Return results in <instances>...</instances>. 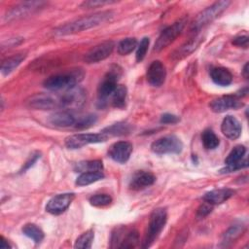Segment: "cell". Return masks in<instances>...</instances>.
I'll use <instances>...</instances> for the list:
<instances>
[{
    "instance_id": "1",
    "label": "cell",
    "mask_w": 249,
    "mask_h": 249,
    "mask_svg": "<svg viewBox=\"0 0 249 249\" xmlns=\"http://www.w3.org/2000/svg\"><path fill=\"white\" fill-rule=\"evenodd\" d=\"M114 17V13L112 11H102L92 15H89L83 18H80L74 21L63 24L53 30V33L57 36H64L69 34H74L78 32H82L84 30H88L89 28L98 26L108 20H110Z\"/></svg>"
},
{
    "instance_id": "2",
    "label": "cell",
    "mask_w": 249,
    "mask_h": 249,
    "mask_svg": "<svg viewBox=\"0 0 249 249\" xmlns=\"http://www.w3.org/2000/svg\"><path fill=\"white\" fill-rule=\"evenodd\" d=\"M85 76V72L78 68L72 69L63 73L50 76L44 81V87L49 90H66L76 87Z\"/></svg>"
},
{
    "instance_id": "3",
    "label": "cell",
    "mask_w": 249,
    "mask_h": 249,
    "mask_svg": "<svg viewBox=\"0 0 249 249\" xmlns=\"http://www.w3.org/2000/svg\"><path fill=\"white\" fill-rule=\"evenodd\" d=\"M167 221V213L164 208H156L150 215L148 229L143 240L142 247L148 248L161 232Z\"/></svg>"
},
{
    "instance_id": "4",
    "label": "cell",
    "mask_w": 249,
    "mask_h": 249,
    "mask_svg": "<svg viewBox=\"0 0 249 249\" xmlns=\"http://www.w3.org/2000/svg\"><path fill=\"white\" fill-rule=\"evenodd\" d=\"M231 4L230 1H218L212 4L211 6L207 7L205 10H203L201 13L197 15V17L195 18L191 31H198L206 24L213 21L215 18H217L225 10H227L228 6Z\"/></svg>"
},
{
    "instance_id": "5",
    "label": "cell",
    "mask_w": 249,
    "mask_h": 249,
    "mask_svg": "<svg viewBox=\"0 0 249 249\" xmlns=\"http://www.w3.org/2000/svg\"><path fill=\"white\" fill-rule=\"evenodd\" d=\"M120 70L116 67L110 69L103 77L97 88V99L100 105H104L109 96H111L117 88V83L120 77Z\"/></svg>"
},
{
    "instance_id": "6",
    "label": "cell",
    "mask_w": 249,
    "mask_h": 249,
    "mask_svg": "<svg viewBox=\"0 0 249 249\" xmlns=\"http://www.w3.org/2000/svg\"><path fill=\"white\" fill-rule=\"evenodd\" d=\"M183 149L182 141L175 135L162 136L151 144V150L155 154H179Z\"/></svg>"
},
{
    "instance_id": "7",
    "label": "cell",
    "mask_w": 249,
    "mask_h": 249,
    "mask_svg": "<svg viewBox=\"0 0 249 249\" xmlns=\"http://www.w3.org/2000/svg\"><path fill=\"white\" fill-rule=\"evenodd\" d=\"M108 136L103 132L100 133H78L65 138V146L68 149H79L89 144L100 143L106 141Z\"/></svg>"
},
{
    "instance_id": "8",
    "label": "cell",
    "mask_w": 249,
    "mask_h": 249,
    "mask_svg": "<svg viewBox=\"0 0 249 249\" xmlns=\"http://www.w3.org/2000/svg\"><path fill=\"white\" fill-rule=\"evenodd\" d=\"M184 26H185V21L179 20L167 26L166 28H164L155 43L154 51L160 52L164 48H166L167 46H169L171 43H173L175 39L182 33Z\"/></svg>"
},
{
    "instance_id": "9",
    "label": "cell",
    "mask_w": 249,
    "mask_h": 249,
    "mask_svg": "<svg viewBox=\"0 0 249 249\" xmlns=\"http://www.w3.org/2000/svg\"><path fill=\"white\" fill-rule=\"evenodd\" d=\"M58 96L60 107L64 109L79 108L85 103L86 100L85 90L78 86L64 90V92Z\"/></svg>"
},
{
    "instance_id": "10",
    "label": "cell",
    "mask_w": 249,
    "mask_h": 249,
    "mask_svg": "<svg viewBox=\"0 0 249 249\" xmlns=\"http://www.w3.org/2000/svg\"><path fill=\"white\" fill-rule=\"evenodd\" d=\"M26 104L36 110H50L60 107L59 96L49 93H36L26 100Z\"/></svg>"
},
{
    "instance_id": "11",
    "label": "cell",
    "mask_w": 249,
    "mask_h": 249,
    "mask_svg": "<svg viewBox=\"0 0 249 249\" xmlns=\"http://www.w3.org/2000/svg\"><path fill=\"white\" fill-rule=\"evenodd\" d=\"M246 153V148L243 145H237L235 146L228 155V157L225 160L226 167L221 170V173H228L232 172L237 169H241L243 167H247V160H244L241 161L242 158L244 157Z\"/></svg>"
},
{
    "instance_id": "12",
    "label": "cell",
    "mask_w": 249,
    "mask_h": 249,
    "mask_svg": "<svg viewBox=\"0 0 249 249\" xmlns=\"http://www.w3.org/2000/svg\"><path fill=\"white\" fill-rule=\"evenodd\" d=\"M115 43L112 40H107L92 47L85 55L87 63H96L107 58L113 52Z\"/></svg>"
},
{
    "instance_id": "13",
    "label": "cell",
    "mask_w": 249,
    "mask_h": 249,
    "mask_svg": "<svg viewBox=\"0 0 249 249\" xmlns=\"http://www.w3.org/2000/svg\"><path fill=\"white\" fill-rule=\"evenodd\" d=\"M45 5V2L42 1H28L22 2L15 7H13L7 14L5 15V19L7 21L18 19L23 18L29 14L36 12L37 10L41 9Z\"/></svg>"
},
{
    "instance_id": "14",
    "label": "cell",
    "mask_w": 249,
    "mask_h": 249,
    "mask_svg": "<svg viewBox=\"0 0 249 249\" xmlns=\"http://www.w3.org/2000/svg\"><path fill=\"white\" fill-rule=\"evenodd\" d=\"M75 195L73 193H64L56 195L47 202L46 211L53 215H59L69 207Z\"/></svg>"
},
{
    "instance_id": "15",
    "label": "cell",
    "mask_w": 249,
    "mask_h": 249,
    "mask_svg": "<svg viewBox=\"0 0 249 249\" xmlns=\"http://www.w3.org/2000/svg\"><path fill=\"white\" fill-rule=\"evenodd\" d=\"M132 153V145L127 141H118L112 144L108 150L109 157L119 162L125 163Z\"/></svg>"
},
{
    "instance_id": "16",
    "label": "cell",
    "mask_w": 249,
    "mask_h": 249,
    "mask_svg": "<svg viewBox=\"0 0 249 249\" xmlns=\"http://www.w3.org/2000/svg\"><path fill=\"white\" fill-rule=\"evenodd\" d=\"M243 103L235 95H224L212 100L209 104L210 109L215 113H223L230 109H238Z\"/></svg>"
},
{
    "instance_id": "17",
    "label": "cell",
    "mask_w": 249,
    "mask_h": 249,
    "mask_svg": "<svg viewBox=\"0 0 249 249\" xmlns=\"http://www.w3.org/2000/svg\"><path fill=\"white\" fill-rule=\"evenodd\" d=\"M165 66L160 60L153 61L147 70V81L153 87H160L165 80Z\"/></svg>"
},
{
    "instance_id": "18",
    "label": "cell",
    "mask_w": 249,
    "mask_h": 249,
    "mask_svg": "<svg viewBox=\"0 0 249 249\" xmlns=\"http://www.w3.org/2000/svg\"><path fill=\"white\" fill-rule=\"evenodd\" d=\"M221 130L227 138L235 140L240 136L242 127L239 121L235 117L229 115L223 119Z\"/></svg>"
},
{
    "instance_id": "19",
    "label": "cell",
    "mask_w": 249,
    "mask_h": 249,
    "mask_svg": "<svg viewBox=\"0 0 249 249\" xmlns=\"http://www.w3.org/2000/svg\"><path fill=\"white\" fill-rule=\"evenodd\" d=\"M156 181V177L149 171H137L130 179L129 188L134 191H139L153 185Z\"/></svg>"
},
{
    "instance_id": "20",
    "label": "cell",
    "mask_w": 249,
    "mask_h": 249,
    "mask_svg": "<svg viewBox=\"0 0 249 249\" xmlns=\"http://www.w3.org/2000/svg\"><path fill=\"white\" fill-rule=\"evenodd\" d=\"M234 194V191L229 188H221V189H215L212 191L207 192L203 196V200L210 203L211 205H217L225 202L230 197H231Z\"/></svg>"
},
{
    "instance_id": "21",
    "label": "cell",
    "mask_w": 249,
    "mask_h": 249,
    "mask_svg": "<svg viewBox=\"0 0 249 249\" xmlns=\"http://www.w3.org/2000/svg\"><path fill=\"white\" fill-rule=\"evenodd\" d=\"M203 36L201 34H197L191 38L188 42L183 44L174 53H173V58L175 59H182L188 55H190L194 51L197 49V47L201 44L203 41Z\"/></svg>"
},
{
    "instance_id": "22",
    "label": "cell",
    "mask_w": 249,
    "mask_h": 249,
    "mask_svg": "<svg viewBox=\"0 0 249 249\" xmlns=\"http://www.w3.org/2000/svg\"><path fill=\"white\" fill-rule=\"evenodd\" d=\"M49 122L57 127H69L75 125L76 119L70 112L64 110L52 114L49 118Z\"/></svg>"
},
{
    "instance_id": "23",
    "label": "cell",
    "mask_w": 249,
    "mask_h": 249,
    "mask_svg": "<svg viewBox=\"0 0 249 249\" xmlns=\"http://www.w3.org/2000/svg\"><path fill=\"white\" fill-rule=\"evenodd\" d=\"M212 81L218 86H229L232 82V75L225 67H214L210 70Z\"/></svg>"
},
{
    "instance_id": "24",
    "label": "cell",
    "mask_w": 249,
    "mask_h": 249,
    "mask_svg": "<svg viewBox=\"0 0 249 249\" xmlns=\"http://www.w3.org/2000/svg\"><path fill=\"white\" fill-rule=\"evenodd\" d=\"M111 96H112L111 105L113 107L119 108V109H123L125 107L126 97H127V89L125 86L118 85Z\"/></svg>"
},
{
    "instance_id": "25",
    "label": "cell",
    "mask_w": 249,
    "mask_h": 249,
    "mask_svg": "<svg viewBox=\"0 0 249 249\" xmlns=\"http://www.w3.org/2000/svg\"><path fill=\"white\" fill-rule=\"evenodd\" d=\"M104 178V174L101 170H96V171H87L81 173L77 179H76V185L77 186H87L91 183H94L96 181H99Z\"/></svg>"
},
{
    "instance_id": "26",
    "label": "cell",
    "mask_w": 249,
    "mask_h": 249,
    "mask_svg": "<svg viewBox=\"0 0 249 249\" xmlns=\"http://www.w3.org/2000/svg\"><path fill=\"white\" fill-rule=\"evenodd\" d=\"M245 227L242 224H234L231 227H230L222 237V243L223 245L227 246L230 243L234 242L244 231Z\"/></svg>"
},
{
    "instance_id": "27",
    "label": "cell",
    "mask_w": 249,
    "mask_h": 249,
    "mask_svg": "<svg viewBox=\"0 0 249 249\" xmlns=\"http://www.w3.org/2000/svg\"><path fill=\"white\" fill-rule=\"evenodd\" d=\"M25 56L26 55L24 53H18V54H15L13 56L6 58L1 64V69H0L1 73L3 75L10 74L22 62V60L25 58Z\"/></svg>"
},
{
    "instance_id": "28",
    "label": "cell",
    "mask_w": 249,
    "mask_h": 249,
    "mask_svg": "<svg viewBox=\"0 0 249 249\" xmlns=\"http://www.w3.org/2000/svg\"><path fill=\"white\" fill-rule=\"evenodd\" d=\"M130 131H131V125L126 123H117L102 130V132L107 136L125 135V134H128Z\"/></svg>"
},
{
    "instance_id": "29",
    "label": "cell",
    "mask_w": 249,
    "mask_h": 249,
    "mask_svg": "<svg viewBox=\"0 0 249 249\" xmlns=\"http://www.w3.org/2000/svg\"><path fill=\"white\" fill-rule=\"evenodd\" d=\"M103 169V163L99 160H83L78 163H76L74 170L76 172H87V171H96V170H102Z\"/></svg>"
},
{
    "instance_id": "30",
    "label": "cell",
    "mask_w": 249,
    "mask_h": 249,
    "mask_svg": "<svg viewBox=\"0 0 249 249\" xmlns=\"http://www.w3.org/2000/svg\"><path fill=\"white\" fill-rule=\"evenodd\" d=\"M22 232L27 237L31 238L34 242L40 243L44 238L43 231L35 224H26L22 228Z\"/></svg>"
},
{
    "instance_id": "31",
    "label": "cell",
    "mask_w": 249,
    "mask_h": 249,
    "mask_svg": "<svg viewBox=\"0 0 249 249\" xmlns=\"http://www.w3.org/2000/svg\"><path fill=\"white\" fill-rule=\"evenodd\" d=\"M201 140H202L203 146L208 150H214L220 144V140L218 136L210 128H206L205 130H203L201 134Z\"/></svg>"
},
{
    "instance_id": "32",
    "label": "cell",
    "mask_w": 249,
    "mask_h": 249,
    "mask_svg": "<svg viewBox=\"0 0 249 249\" xmlns=\"http://www.w3.org/2000/svg\"><path fill=\"white\" fill-rule=\"evenodd\" d=\"M139 242V234L136 230H131L125 231L124 234L122 241L119 245V248H134L138 245Z\"/></svg>"
},
{
    "instance_id": "33",
    "label": "cell",
    "mask_w": 249,
    "mask_h": 249,
    "mask_svg": "<svg viewBox=\"0 0 249 249\" xmlns=\"http://www.w3.org/2000/svg\"><path fill=\"white\" fill-rule=\"evenodd\" d=\"M94 238V232L92 230H89L86 232L82 233L75 241L74 247L81 249H89L91 248V244Z\"/></svg>"
},
{
    "instance_id": "34",
    "label": "cell",
    "mask_w": 249,
    "mask_h": 249,
    "mask_svg": "<svg viewBox=\"0 0 249 249\" xmlns=\"http://www.w3.org/2000/svg\"><path fill=\"white\" fill-rule=\"evenodd\" d=\"M137 47V41L135 38H125L119 42L117 51L120 54L125 55L130 53Z\"/></svg>"
},
{
    "instance_id": "35",
    "label": "cell",
    "mask_w": 249,
    "mask_h": 249,
    "mask_svg": "<svg viewBox=\"0 0 249 249\" xmlns=\"http://www.w3.org/2000/svg\"><path fill=\"white\" fill-rule=\"evenodd\" d=\"M96 122V116L92 114H89L83 117H80L78 120H76L75 127L78 129H85L91 126Z\"/></svg>"
},
{
    "instance_id": "36",
    "label": "cell",
    "mask_w": 249,
    "mask_h": 249,
    "mask_svg": "<svg viewBox=\"0 0 249 249\" xmlns=\"http://www.w3.org/2000/svg\"><path fill=\"white\" fill-rule=\"evenodd\" d=\"M89 202L91 205L96 207H103L112 202V197L106 194H98L94 195L89 198Z\"/></svg>"
},
{
    "instance_id": "37",
    "label": "cell",
    "mask_w": 249,
    "mask_h": 249,
    "mask_svg": "<svg viewBox=\"0 0 249 249\" xmlns=\"http://www.w3.org/2000/svg\"><path fill=\"white\" fill-rule=\"evenodd\" d=\"M149 44H150V40L148 37H144L138 47H137V51H136V54H135V57H136V61L140 62L144 59L146 53H147V51H148V48H149Z\"/></svg>"
},
{
    "instance_id": "38",
    "label": "cell",
    "mask_w": 249,
    "mask_h": 249,
    "mask_svg": "<svg viewBox=\"0 0 249 249\" xmlns=\"http://www.w3.org/2000/svg\"><path fill=\"white\" fill-rule=\"evenodd\" d=\"M211 211H212V205L205 201V203L201 204L198 207L197 212H196V216H197V218L201 219V218H204L205 216H207Z\"/></svg>"
},
{
    "instance_id": "39",
    "label": "cell",
    "mask_w": 249,
    "mask_h": 249,
    "mask_svg": "<svg viewBox=\"0 0 249 249\" xmlns=\"http://www.w3.org/2000/svg\"><path fill=\"white\" fill-rule=\"evenodd\" d=\"M115 3L114 1H85L81 4V7L90 9V8H95L99 6H104L107 4H112Z\"/></svg>"
},
{
    "instance_id": "40",
    "label": "cell",
    "mask_w": 249,
    "mask_h": 249,
    "mask_svg": "<svg viewBox=\"0 0 249 249\" xmlns=\"http://www.w3.org/2000/svg\"><path fill=\"white\" fill-rule=\"evenodd\" d=\"M180 121V118L178 116H175L173 114L165 113L161 115L160 117V123L161 124H176Z\"/></svg>"
},
{
    "instance_id": "41",
    "label": "cell",
    "mask_w": 249,
    "mask_h": 249,
    "mask_svg": "<svg viewBox=\"0 0 249 249\" xmlns=\"http://www.w3.org/2000/svg\"><path fill=\"white\" fill-rule=\"evenodd\" d=\"M232 44L237 47H242L246 49L248 47V36L247 35L237 36L232 40Z\"/></svg>"
},
{
    "instance_id": "42",
    "label": "cell",
    "mask_w": 249,
    "mask_h": 249,
    "mask_svg": "<svg viewBox=\"0 0 249 249\" xmlns=\"http://www.w3.org/2000/svg\"><path fill=\"white\" fill-rule=\"evenodd\" d=\"M39 158H40V154H39V153H35V154H33V155L29 158V160L25 162V164H24V166L21 168L20 172H24L26 169H28L31 165H33V164H34V162H35Z\"/></svg>"
},
{
    "instance_id": "43",
    "label": "cell",
    "mask_w": 249,
    "mask_h": 249,
    "mask_svg": "<svg viewBox=\"0 0 249 249\" xmlns=\"http://www.w3.org/2000/svg\"><path fill=\"white\" fill-rule=\"evenodd\" d=\"M0 248H1V249H8V248H10V245H9V243L6 241V239H5L3 236H1V241H0Z\"/></svg>"
},
{
    "instance_id": "44",
    "label": "cell",
    "mask_w": 249,
    "mask_h": 249,
    "mask_svg": "<svg viewBox=\"0 0 249 249\" xmlns=\"http://www.w3.org/2000/svg\"><path fill=\"white\" fill-rule=\"evenodd\" d=\"M242 75L244 76L245 79H248V62L245 63L244 67H243V70H242Z\"/></svg>"
}]
</instances>
